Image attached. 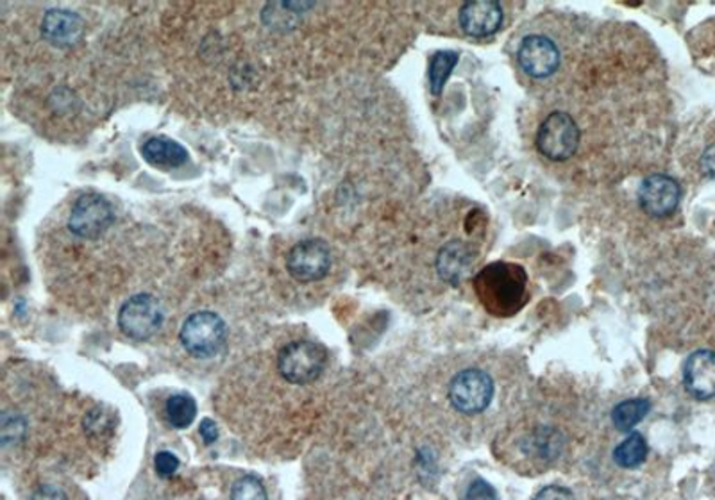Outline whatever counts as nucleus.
I'll return each instance as SVG.
<instances>
[{
    "label": "nucleus",
    "mask_w": 715,
    "mask_h": 500,
    "mask_svg": "<svg viewBox=\"0 0 715 500\" xmlns=\"http://www.w3.org/2000/svg\"><path fill=\"white\" fill-rule=\"evenodd\" d=\"M474 294L494 317H513L528 300V273L515 264L487 265L474 278Z\"/></svg>",
    "instance_id": "f257e3e1"
},
{
    "label": "nucleus",
    "mask_w": 715,
    "mask_h": 500,
    "mask_svg": "<svg viewBox=\"0 0 715 500\" xmlns=\"http://www.w3.org/2000/svg\"><path fill=\"white\" fill-rule=\"evenodd\" d=\"M579 127L569 113L553 112L538 127L535 145L551 162H565L579 148Z\"/></svg>",
    "instance_id": "f03ea898"
},
{
    "label": "nucleus",
    "mask_w": 715,
    "mask_h": 500,
    "mask_svg": "<svg viewBox=\"0 0 715 500\" xmlns=\"http://www.w3.org/2000/svg\"><path fill=\"white\" fill-rule=\"evenodd\" d=\"M228 336L224 320L212 311H199L184 320L179 339L195 358H209L222 349Z\"/></svg>",
    "instance_id": "7ed1b4c3"
},
{
    "label": "nucleus",
    "mask_w": 715,
    "mask_h": 500,
    "mask_svg": "<svg viewBox=\"0 0 715 500\" xmlns=\"http://www.w3.org/2000/svg\"><path fill=\"white\" fill-rule=\"evenodd\" d=\"M325 350L314 342H292L278 356L281 377L292 384H310L319 380L325 367Z\"/></svg>",
    "instance_id": "20e7f679"
},
{
    "label": "nucleus",
    "mask_w": 715,
    "mask_h": 500,
    "mask_svg": "<svg viewBox=\"0 0 715 500\" xmlns=\"http://www.w3.org/2000/svg\"><path fill=\"white\" fill-rule=\"evenodd\" d=\"M115 220L112 204L99 193H87L77 198L68 215V229L82 240H95Z\"/></svg>",
    "instance_id": "39448f33"
},
{
    "label": "nucleus",
    "mask_w": 715,
    "mask_h": 500,
    "mask_svg": "<svg viewBox=\"0 0 715 500\" xmlns=\"http://www.w3.org/2000/svg\"><path fill=\"white\" fill-rule=\"evenodd\" d=\"M493 395V380L483 370H463L449 384V400L460 413H482L490 405Z\"/></svg>",
    "instance_id": "423d86ee"
},
{
    "label": "nucleus",
    "mask_w": 715,
    "mask_h": 500,
    "mask_svg": "<svg viewBox=\"0 0 715 500\" xmlns=\"http://www.w3.org/2000/svg\"><path fill=\"white\" fill-rule=\"evenodd\" d=\"M163 324V309L153 295L140 294L129 298L118 311V328L129 338L148 339Z\"/></svg>",
    "instance_id": "0eeeda50"
},
{
    "label": "nucleus",
    "mask_w": 715,
    "mask_h": 500,
    "mask_svg": "<svg viewBox=\"0 0 715 500\" xmlns=\"http://www.w3.org/2000/svg\"><path fill=\"white\" fill-rule=\"evenodd\" d=\"M330 247L322 240H306L286 256V270L299 283H315L330 273Z\"/></svg>",
    "instance_id": "6e6552de"
},
{
    "label": "nucleus",
    "mask_w": 715,
    "mask_h": 500,
    "mask_svg": "<svg viewBox=\"0 0 715 500\" xmlns=\"http://www.w3.org/2000/svg\"><path fill=\"white\" fill-rule=\"evenodd\" d=\"M519 65L533 79L553 76L559 70L560 51L553 40L542 35L524 38L518 52Z\"/></svg>",
    "instance_id": "1a4fd4ad"
},
{
    "label": "nucleus",
    "mask_w": 715,
    "mask_h": 500,
    "mask_svg": "<svg viewBox=\"0 0 715 500\" xmlns=\"http://www.w3.org/2000/svg\"><path fill=\"white\" fill-rule=\"evenodd\" d=\"M680 198V184L664 174L648 177L640 187V206L651 217H667L678 207Z\"/></svg>",
    "instance_id": "9d476101"
},
{
    "label": "nucleus",
    "mask_w": 715,
    "mask_h": 500,
    "mask_svg": "<svg viewBox=\"0 0 715 500\" xmlns=\"http://www.w3.org/2000/svg\"><path fill=\"white\" fill-rule=\"evenodd\" d=\"M685 388L695 399L706 400L715 397V352L698 350L690 354L684 367Z\"/></svg>",
    "instance_id": "9b49d317"
},
{
    "label": "nucleus",
    "mask_w": 715,
    "mask_h": 500,
    "mask_svg": "<svg viewBox=\"0 0 715 500\" xmlns=\"http://www.w3.org/2000/svg\"><path fill=\"white\" fill-rule=\"evenodd\" d=\"M85 22L68 10H49L41 21V35L51 46L66 49L81 40Z\"/></svg>",
    "instance_id": "f8f14e48"
},
{
    "label": "nucleus",
    "mask_w": 715,
    "mask_h": 500,
    "mask_svg": "<svg viewBox=\"0 0 715 500\" xmlns=\"http://www.w3.org/2000/svg\"><path fill=\"white\" fill-rule=\"evenodd\" d=\"M502 8L498 2H467L460 10V26L472 38H485L501 27Z\"/></svg>",
    "instance_id": "ddd939ff"
},
{
    "label": "nucleus",
    "mask_w": 715,
    "mask_h": 500,
    "mask_svg": "<svg viewBox=\"0 0 715 500\" xmlns=\"http://www.w3.org/2000/svg\"><path fill=\"white\" fill-rule=\"evenodd\" d=\"M474 264L472 248L462 242H451L441 248L436 256V272L446 283L458 284L463 281Z\"/></svg>",
    "instance_id": "4468645a"
},
{
    "label": "nucleus",
    "mask_w": 715,
    "mask_h": 500,
    "mask_svg": "<svg viewBox=\"0 0 715 500\" xmlns=\"http://www.w3.org/2000/svg\"><path fill=\"white\" fill-rule=\"evenodd\" d=\"M142 156L154 167H181L188 159L187 149L170 138H151L143 143Z\"/></svg>",
    "instance_id": "2eb2a0df"
},
{
    "label": "nucleus",
    "mask_w": 715,
    "mask_h": 500,
    "mask_svg": "<svg viewBox=\"0 0 715 500\" xmlns=\"http://www.w3.org/2000/svg\"><path fill=\"white\" fill-rule=\"evenodd\" d=\"M165 413H167L168 424L176 427V430H187L188 425H192L193 420H195L197 405L190 395H173L167 400Z\"/></svg>",
    "instance_id": "dca6fc26"
},
{
    "label": "nucleus",
    "mask_w": 715,
    "mask_h": 500,
    "mask_svg": "<svg viewBox=\"0 0 715 500\" xmlns=\"http://www.w3.org/2000/svg\"><path fill=\"white\" fill-rule=\"evenodd\" d=\"M646 456H648V444L644 436L639 433L629 435L614 452L615 463L623 469H637L644 463Z\"/></svg>",
    "instance_id": "f3484780"
},
{
    "label": "nucleus",
    "mask_w": 715,
    "mask_h": 500,
    "mask_svg": "<svg viewBox=\"0 0 715 500\" xmlns=\"http://www.w3.org/2000/svg\"><path fill=\"white\" fill-rule=\"evenodd\" d=\"M650 411V402L646 399H629L615 406L612 420L620 431H631L635 425L644 420L646 414Z\"/></svg>",
    "instance_id": "a211bd4d"
},
{
    "label": "nucleus",
    "mask_w": 715,
    "mask_h": 500,
    "mask_svg": "<svg viewBox=\"0 0 715 500\" xmlns=\"http://www.w3.org/2000/svg\"><path fill=\"white\" fill-rule=\"evenodd\" d=\"M457 63L458 56L455 52H436L433 56L432 68H430V82H432V91L435 95H441Z\"/></svg>",
    "instance_id": "6ab92c4d"
},
{
    "label": "nucleus",
    "mask_w": 715,
    "mask_h": 500,
    "mask_svg": "<svg viewBox=\"0 0 715 500\" xmlns=\"http://www.w3.org/2000/svg\"><path fill=\"white\" fill-rule=\"evenodd\" d=\"M231 500H267V491L258 477L245 475L234 483Z\"/></svg>",
    "instance_id": "aec40b11"
},
{
    "label": "nucleus",
    "mask_w": 715,
    "mask_h": 500,
    "mask_svg": "<svg viewBox=\"0 0 715 500\" xmlns=\"http://www.w3.org/2000/svg\"><path fill=\"white\" fill-rule=\"evenodd\" d=\"M26 435V422L18 414H8L2 416V441L4 445L16 444Z\"/></svg>",
    "instance_id": "412c9836"
},
{
    "label": "nucleus",
    "mask_w": 715,
    "mask_h": 500,
    "mask_svg": "<svg viewBox=\"0 0 715 500\" xmlns=\"http://www.w3.org/2000/svg\"><path fill=\"white\" fill-rule=\"evenodd\" d=\"M463 500H499L498 491L485 479L472 480L471 486L467 488Z\"/></svg>",
    "instance_id": "4be33fe9"
},
{
    "label": "nucleus",
    "mask_w": 715,
    "mask_h": 500,
    "mask_svg": "<svg viewBox=\"0 0 715 500\" xmlns=\"http://www.w3.org/2000/svg\"><path fill=\"white\" fill-rule=\"evenodd\" d=\"M154 466H156V472L162 475V477H173V475L178 472L179 460L173 454V452L163 450V452H159V454L156 456Z\"/></svg>",
    "instance_id": "5701e85b"
},
{
    "label": "nucleus",
    "mask_w": 715,
    "mask_h": 500,
    "mask_svg": "<svg viewBox=\"0 0 715 500\" xmlns=\"http://www.w3.org/2000/svg\"><path fill=\"white\" fill-rule=\"evenodd\" d=\"M533 500H576L573 491L563 488V486H546L544 490L538 491Z\"/></svg>",
    "instance_id": "b1692460"
},
{
    "label": "nucleus",
    "mask_w": 715,
    "mask_h": 500,
    "mask_svg": "<svg viewBox=\"0 0 715 500\" xmlns=\"http://www.w3.org/2000/svg\"><path fill=\"white\" fill-rule=\"evenodd\" d=\"M31 500H68V497L56 486H41L35 491Z\"/></svg>",
    "instance_id": "393cba45"
},
{
    "label": "nucleus",
    "mask_w": 715,
    "mask_h": 500,
    "mask_svg": "<svg viewBox=\"0 0 715 500\" xmlns=\"http://www.w3.org/2000/svg\"><path fill=\"white\" fill-rule=\"evenodd\" d=\"M199 431H201V436H203V440L206 441V444H215V441H217L218 430L214 420L204 419L203 422H201V430Z\"/></svg>",
    "instance_id": "a878e982"
},
{
    "label": "nucleus",
    "mask_w": 715,
    "mask_h": 500,
    "mask_svg": "<svg viewBox=\"0 0 715 500\" xmlns=\"http://www.w3.org/2000/svg\"><path fill=\"white\" fill-rule=\"evenodd\" d=\"M701 168L706 177L715 179V145L706 149L705 154L701 157Z\"/></svg>",
    "instance_id": "bb28decb"
}]
</instances>
